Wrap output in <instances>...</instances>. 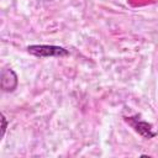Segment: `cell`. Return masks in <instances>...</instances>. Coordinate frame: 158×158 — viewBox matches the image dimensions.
Returning a JSON list of instances; mask_svg holds the SVG:
<instances>
[{
	"mask_svg": "<svg viewBox=\"0 0 158 158\" xmlns=\"http://www.w3.org/2000/svg\"><path fill=\"white\" fill-rule=\"evenodd\" d=\"M1 121H2V131H1V137H4L5 131H6V125H7V122H6V117H5V115H4V114H1Z\"/></svg>",
	"mask_w": 158,
	"mask_h": 158,
	"instance_id": "obj_4",
	"label": "cell"
},
{
	"mask_svg": "<svg viewBox=\"0 0 158 158\" xmlns=\"http://www.w3.org/2000/svg\"><path fill=\"white\" fill-rule=\"evenodd\" d=\"M27 52L35 57L47 58V57H67L69 51L60 46L54 44H32L27 47Z\"/></svg>",
	"mask_w": 158,
	"mask_h": 158,
	"instance_id": "obj_1",
	"label": "cell"
},
{
	"mask_svg": "<svg viewBox=\"0 0 158 158\" xmlns=\"http://www.w3.org/2000/svg\"><path fill=\"white\" fill-rule=\"evenodd\" d=\"M125 121L142 137L144 138H152L157 135V132L153 130V126L151 123H148L147 121L141 120L138 116H130V117H125Z\"/></svg>",
	"mask_w": 158,
	"mask_h": 158,
	"instance_id": "obj_2",
	"label": "cell"
},
{
	"mask_svg": "<svg viewBox=\"0 0 158 158\" xmlns=\"http://www.w3.org/2000/svg\"><path fill=\"white\" fill-rule=\"evenodd\" d=\"M17 75L11 68H4L1 70V78H0V86L2 91L11 93L17 88Z\"/></svg>",
	"mask_w": 158,
	"mask_h": 158,
	"instance_id": "obj_3",
	"label": "cell"
}]
</instances>
